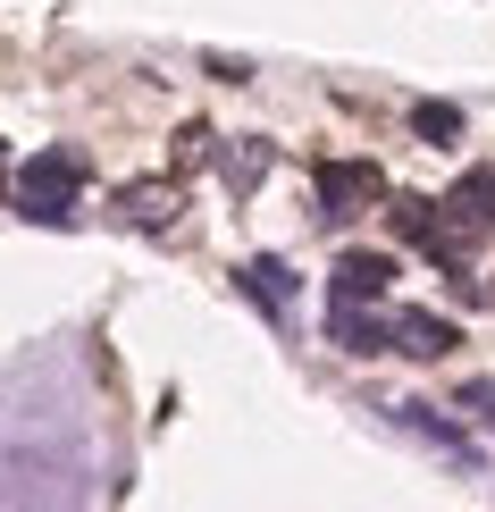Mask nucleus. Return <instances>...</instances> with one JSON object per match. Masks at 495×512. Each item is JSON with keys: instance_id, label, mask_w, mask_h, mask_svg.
Masks as SVG:
<instances>
[{"instance_id": "1a4fd4ad", "label": "nucleus", "mask_w": 495, "mask_h": 512, "mask_svg": "<svg viewBox=\"0 0 495 512\" xmlns=\"http://www.w3.org/2000/svg\"><path fill=\"white\" fill-rule=\"evenodd\" d=\"M462 101H412V135L420 143H445V152H454V143H462Z\"/></svg>"}, {"instance_id": "423d86ee", "label": "nucleus", "mask_w": 495, "mask_h": 512, "mask_svg": "<svg viewBox=\"0 0 495 512\" xmlns=\"http://www.w3.org/2000/svg\"><path fill=\"white\" fill-rule=\"evenodd\" d=\"M462 336H454V319H437V311H395V353H412V361H445Z\"/></svg>"}, {"instance_id": "ddd939ff", "label": "nucleus", "mask_w": 495, "mask_h": 512, "mask_svg": "<svg viewBox=\"0 0 495 512\" xmlns=\"http://www.w3.org/2000/svg\"><path fill=\"white\" fill-rule=\"evenodd\" d=\"M454 403H462V412H479V420H487V429H495V378H470V387H462Z\"/></svg>"}, {"instance_id": "7ed1b4c3", "label": "nucleus", "mask_w": 495, "mask_h": 512, "mask_svg": "<svg viewBox=\"0 0 495 512\" xmlns=\"http://www.w3.org/2000/svg\"><path fill=\"white\" fill-rule=\"evenodd\" d=\"M445 227H454L462 244L495 227V168H470V177L454 185V194H445Z\"/></svg>"}, {"instance_id": "f8f14e48", "label": "nucleus", "mask_w": 495, "mask_h": 512, "mask_svg": "<svg viewBox=\"0 0 495 512\" xmlns=\"http://www.w3.org/2000/svg\"><path fill=\"white\" fill-rule=\"evenodd\" d=\"M160 202H177V194H160V185H135V194H126V219H135V227H160V219H168Z\"/></svg>"}, {"instance_id": "0eeeda50", "label": "nucleus", "mask_w": 495, "mask_h": 512, "mask_svg": "<svg viewBox=\"0 0 495 512\" xmlns=\"http://www.w3.org/2000/svg\"><path fill=\"white\" fill-rule=\"evenodd\" d=\"M328 336L344 353H386L395 345V319H370L361 303H328Z\"/></svg>"}, {"instance_id": "39448f33", "label": "nucleus", "mask_w": 495, "mask_h": 512, "mask_svg": "<svg viewBox=\"0 0 495 512\" xmlns=\"http://www.w3.org/2000/svg\"><path fill=\"white\" fill-rule=\"evenodd\" d=\"M235 286H244L269 319H286V311H294V294H303V277L277 261V252H261V261H244V269H235Z\"/></svg>"}, {"instance_id": "f257e3e1", "label": "nucleus", "mask_w": 495, "mask_h": 512, "mask_svg": "<svg viewBox=\"0 0 495 512\" xmlns=\"http://www.w3.org/2000/svg\"><path fill=\"white\" fill-rule=\"evenodd\" d=\"M76 194H84V152H34L17 168V219L34 227H76Z\"/></svg>"}, {"instance_id": "4468645a", "label": "nucleus", "mask_w": 495, "mask_h": 512, "mask_svg": "<svg viewBox=\"0 0 495 512\" xmlns=\"http://www.w3.org/2000/svg\"><path fill=\"white\" fill-rule=\"evenodd\" d=\"M210 76H219V84H252V68H244V59H227V51H210Z\"/></svg>"}, {"instance_id": "20e7f679", "label": "nucleus", "mask_w": 495, "mask_h": 512, "mask_svg": "<svg viewBox=\"0 0 495 512\" xmlns=\"http://www.w3.org/2000/svg\"><path fill=\"white\" fill-rule=\"evenodd\" d=\"M386 286H395V252H344L336 277H328L336 303H378Z\"/></svg>"}, {"instance_id": "f03ea898", "label": "nucleus", "mask_w": 495, "mask_h": 512, "mask_svg": "<svg viewBox=\"0 0 495 512\" xmlns=\"http://www.w3.org/2000/svg\"><path fill=\"white\" fill-rule=\"evenodd\" d=\"M311 194H319V219L344 227L361 202H378V194H386V177H378L370 160H319V168H311Z\"/></svg>"}, {"instance_id": "6e6552de", "label": "nucleus", "mask_w": 495, "mask_h": 512, "mask_svg": "<svg viewBox=\"0 0 495 512\" xmlns=\"http://www.w3.org/2000/svg\"><path fill=\"white\" fill-rule=\"evenodd\" d=\"M395 429H412V437H428V445H437L445 462H479V454H470V437L454 429V420H437V412H428V403H395Z\"/></svg>"}, {"instance_id": "9b49d317", "label": "nucleus", "mask_w": 495, "mask_h": 512, "mask_svg": "<svg viewBox=\"0 0 495 512\" xmlns=\"http://www.w3.org/2000/svg\"><path fill=\"white\" fill-rule=\"evenodd\" d=\"M219 177L235 185V194H252V185L269 177V143H227V152H219Z\"/></svg>"}, {"instance_id": "9d476101", "label": "nucleus", "mask_w": 495, "mask_h": 512, "mask_svg": "<svg viewBox=\"0 0 495 512\" xmlns=\"http://www.w3.org/2000/svg\"><path fill=\"white\" fill-rule=\"evenodd\" d=\"M386 227H395L403 244H420V252H428V236H437L445 219H437V202H420V194H395V210H386Z\"/></svg>"}]
</instances>
